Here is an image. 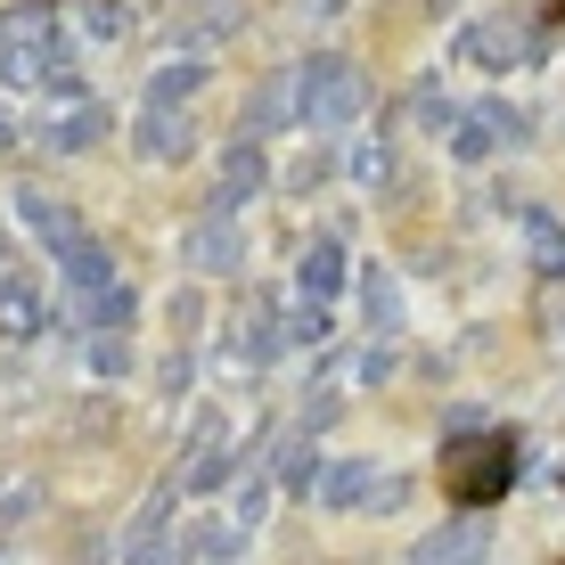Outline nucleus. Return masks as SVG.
Wrapping results in <instances>:
<instances>
[{"label": "nucleus", "mask_w": 565, "mask_h": 565, "mask_svg": "<svg viewBox=\"0 0 565 565\" xmlns=\"http://www.w3.org/2000/svg\"><path fill=\"white\" fill-rule=\"evenodd\" d=\"M0 74H9V83L74 90V50H66V33L50 25V9H17V17H0Z\"/></svg>", "instance_id": "nucleus-1"}, {"label": "nucleus", "mask_w": 565, "mask_h": 565, "mask_svg": "<svg viewBox=\"0 0 565 565\" xmlns=\"http://www.w3.org/2000/svg\"><path fill=\"white\" fill-rule=\"evenodd\" d=\"M361 107H369V83H361L353 57H303V66H296L303 131H344V124H361Z\"/></svg>", "instance_id": "nucleus-2"}, {"label": "nucleus", "mask_w": 565, "mask_h": 565, "mask_svg": "<svg viewBox=\"0 0 565 565\" xmlns=\"http://www.w3.org/2000/svg\"><path fill=\"white\" fill-rule=\"evenodd\" d=\"M541 42H550V33L524 25V17H483V25L459 33V57L467 66H524V57H541Z\"/></svg>", "instance_id": "nucleus-3"}, {"label": "nucleus", "mask_w": 565, "mask_h": 565, "mask_svg": "<svg viewBox=\"0 0 565 565\" xmlns=\"http://www.w3.org/2000/svg\"><path fill=\"white\" fill-rule=\"evenodd\" d=\"M181 263L189 270H238L246 263V230H238V213H198V222L181 230Z\"/></svg>", "instance_id": "nucleus-4"}, {"label": "nucleus", "mask_w": 565, "mask_h": 565, "mask_svg": "<svg viewBox=\"0 0 565 565\" xmlns=\"http://www.w3.org/2000/svg\"><path fill=\"white\" fill-rule=\"evenodd\" d=\"M131 148H140L148 164H181V156L198 148V124H189V107H172V99H140V124H131Z\"/></svg>", "instance_id": "nucleus-5"}, {"label": "nucleus", "mask_w": 565, "mask_h": 565, "mask_svg": "<svg viewBox=\"0 0 565 565\" xmlns=\"http://www.w3.org/2000/svg\"><path fill=\"white\" fill-rule=\"evenodd\" d=\"M17 222H25L33 238L50 246V263H66L74 246L90 238V230H83V213H74L66 198H50V189H17Z\"/></svg>", "instance_id": "nucleus-6"}, {"label": "nucleus", "mask_w": 565, "mask_h": 565, "mask_svg": "<svg viewBox=\"0 0 565 565\" xmlns=\"http://www.w3.org/2000/svg\"><path fill=\"white\" fill-rule=\"evenodd\" d=\"M524 140V115L516 107H459V131H451V156H467V164H483L492 148H516Z\"/></svg>", "instance_id": "nucleus-7"}, {"label": "nucleus", "mask_w": 565, "mask_h": 565, "mask_svg": "<svg viewBox=\"0 0 565 565\" xmlns=\"http://www.w3.org/2000/svg\"><path fill=\"white\" fill-rule=\"evenodd\" d=\"M270 181V164H263V140L255 131H238V140L222 148V172H213V213H238L255 189Z\"/></svg>", "instance_id": "nucleus-8"}, {"label": "nucleus", "mask_w": 565, "mask_h": 565, "mask_svg": "<svg viewBox=\"0 0 565 565\" xmlns=\"http://www.w3.org/2000/svg\"><path fill=\"white\" fill-rule=\"evenodd\" d=\"M99 140H107V107L83 99V90H66V107H50V124H42V148H57V156H90Z\"/></svg>", "instance_id": "nucleus-9"}, {"label": "nucleus", "mask_w": 565, "mask_h": 565, "mask_svg": "<svg viewBox=\"0 0 565 565\" xmlns=\"http://www.w3.org/2000/svg\"><path fill=\"white\" fill-rule=\"evenodd\" d=\"M459 459H467V467H451V492H459V500H492L500 483L516 476V451H509V443H467Z\"/></svg>", "instance_id": "nucleus-10"}, {"label": "nucleus", "mask_w": 565, "mask_h": 565, "mask_svg": "<svg viewBox=\"0 0 565 565\" xmlns=\"http://www.w3.org/2000/svg\"><path fill=\"white\" fill-rule=\"evenodd\" d=\"M337 287H344V246L337 238H311L303 246V296L320 303V296H337Z\"/></svg>", "instance_id": "nucleus-11"}, {"label": "nucleus", "mask_w": 565, "mask_h": 565, "mask_svg": "<svg viewBox=\"0 0 565 565\" xmlns=\"http://www.w3.org/2000/svg\"><path fill=\"white\" fill-rule=\"evenodd\" d=\"M205 90V57H172V66H156L148 74V99H172V107H189Z\"/></svg>", "instance_id": "nucleus-12"}, {"label": "nucleus", "mask_w": 565, "mask_h": 565, "mask_svg": "<svg viewBox=\"0 0 565 565\" xmlns=\"http://www.w3.org/2000/svg\"><path fill=\"white\" fill-rule=\"evenodd\" d=\"M361 311H369L377 337H394V328H402V287L385 279V270H361Z\"/></svg>", "instance_id": "nucleus-13"}, {"label": "nucleus", "mask_w": 565, "mask_h": 565, "mask_svg": "<svg viewBox=\"0 0 565 565\" xmlns=\"http://www.w3.org/2000/svg\"><path fill=\"white\" fill-rule=\"evenodd\" d=\"M524 255L541 270H565V222H550L541 205H524Z\"/></svg>", "instance_id": "nucleus-14"}, {"label": "nucleus", "mask_w": 565, "mask_h": 565, "mask_svg": "<svg viewBox=\"0 0 565 565\" xmlns=\"http://www.w3.org/2000/svg\"><path fill=\"white\" fill-rule=\"evenodd\" d=\"M287 107H296V83H263V90H255V107H246V124H238V131H255V140H263V131L279 124Z\"/></svg>", "instance_id": "nucleus-15"}, {"label": "nucleus", "mask_w": 565, "mask_h": 565, "mask_svg": "<svg viewBox=\"0 0 565 565\" xmlns=\"http://www.w3.org/2000/svg\"><path fill=\"white\" fill-rule=\"evenodd\" d=\"M361 181H369V189H394V181H402V156H394V148H369V156H361Z\"/></svg>", "instance_id": "nucleus-16"}, {"label": "nucleus", "mask_w": 565, "mask_h": 565, "mask_svg": "<svg viewBox=\"0 0 565 565\" xmlns=\"http://www.w3.org/2000/svg\"><path fill=\"white\" fill-rule=\"evenodd\" d=\"M0 303H9L17 328H33V287H25V279H0Z\"/></svg>", "instance_id": "nucleus-17"}, {"label": "nucleus", "mask_w": 565, "mask_h": 565, "mask_svg": "<svg viewBox=\"0 0 565 565\" xmlns=\"http://www.w3.org/2000/svg\"><path fill=\"white\" fill-rule=\"evenodd\" d=\"M246 344H255V353H270V344H279V328H270V303H255V320H246Z\"/></svg>", "instance_id": "nucleus-18"}, {"label": "nucleus", "mask_w": 565, "mask_h": 565, "mask_svg": "<svg viewBox=\"0 0 565 565\" xmlns=\"http://www.w3.org/2000/svg\"><path fill=\"white\" fill-rule=\"evenodd\" d=\"M90 33H124V9H115V0H90Z\"/></svg>", "instance_id": "nucleus-19"}, {"label": "nucleus", "mask_w": 565, "mask_h": 565, "mask_svg": "<svg viewBox=\"0 0 565 565\" xmlns=\"http://www.w3.org/2000/svg\"><path fill=\"white\" fill-rule=\"evenodd\" d=\"M9 148H17V115L0 107V156H9Z\"/></svg>", "instance_id": "nucleus-20"}, {"label": "nucleus", "mask_w": 565, "mask_h": 565, "mask_svg": "<svg viewBox=\"0 0 565 565\" xmlns=\"http://www.w3.org/2000/svg\"><path fill=\"white\" fill-rule=\"evenodd\" d=\"M303 9H320V17H337V9H344V0H303Z\"/></svg>", "instance_id": "nucleus-21"}]
</instances>
